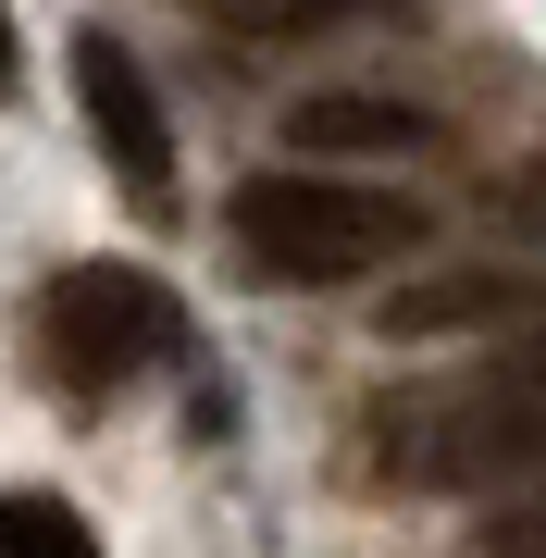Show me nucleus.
I'll list each match as a JSON object with an SVG mask.
<instances>
[{
  "instance_id": "obj_1",
  "label": "nucleus",
  "mask_w": 546,
  "mask_h": 558,
  "mask_svg": "<svg viewBox=\"0 0 546 558\" xmlns=\"http://www.w3.org/2000/svg\"><path fill=\"white\" fill-rule=\"evenodd\" d=\"M373 472L385 484H435V497H509L546 472V373L497 360L472 385H410L373 410Z\"/></svg>"
},
{
  "instance_id": "obj_2",
  "label": "nucleus",
  "mask_w": 546,
  "mask_h": 558,
  "mask_svg": "<svg viewBox=\"0 0 546 558\" xmlns=\"http://www.w3.org/2000/svg\"><path fill=\"white\" fill-rule=\"evenodd\" d=\"M223 223H236V260L274 274V286H361V274L423 248V211L410 199L336 186V174H248L223 199Z\"/></svg>"
},
{
  "instance_id": "obj_3",
  "label": "nucleus",
  "mask_w": 546,
  "mask_h": 558,
  "mask_svg": "<svg viewBox=\"0 0 546 558\" xmlns=\"http://www.w3.org/2000/svg\"><path fill=\"white\" fill-rule=\"evenodd\" d=\"M38 360L75 385V398H112L124 373L186 360V311L137 274V260H75V274L38 286Z\"/></svg>"
},
{
  "instance_id": "obj_4",
  "label": "nucleus",
  "mask_w": 546,
  "mask_h": 558,
  "mask_svg": "<svg viewBox=\"0 0 546 558\" xmlns=\"http://www.w3.org/2000/svg\"><path fill=\"white\" fill-rule=\"evenodd\" d=\"M75 100H87V137L124 174V199H174V124H162V87L149 62L112 38V25H75Z\"/></svg>"
},
{
  "instance_id": "obj_5",
  "label": "nucleus",
  "mask_w": 546,
  "mask_h": 558,
  "mask_svg": "<svg viewBox=\"0 0 546 558\" xmlns=\"http://www.w3.org/2000/svg\"><path fill=\"white\" fill-rule=\"evenodd\" d=\"M472 323H546V274H435L385 299V336H472Z\"/></svg>"
},
{
  "instance_id": "obj_6",
  "label": "nucleus",
  "mask_w": 546,
  "mask_h": 558,
  "mask_svg": "<svg viewBox=\"0 0 546 558\" xmlns=\"http://www.w3.org/2000/svg\"><path fill=\"white\" fill-rule=\"evenodd\" d=\"M286 137H299V149H324V161H385V149H423L435 124L410 112V100H373V87H324V100H299V112H286Z\"/></svg>"
},
{
  "instance_id": "obj_7",
  "label": "nucleus",
  "mask_w": 546,
  "mask_h": 558,
  "mask_svg": "<svg viewBox=\"0 0 546 558\" xmlns=\"http://www.w3.org/2000/svg\"><path fill=\"white\" fill-rule=\"evenodd\" d=\"M0 558H100L62 497H0Z\"/></svg>"
},
{
  "instance_id": "obj_8",
  "label": "nucleus",
  "mask_w": 546,
  "mask_h": 558,
  "mask_svg": "<svg viewBox=\"0 0 546 558\" xmlns=\"http://www.w3.org/2000/svg\"><path fill=\"white\" fill-rule=\"evenodd\" d=\"M472 558H546V472H534V484H509V497L472 521Z\"/></svg>"
},
{
  "instance_id": "obj_9",
  "label": "nucleus",
  "mask_w": 546,
  "mask_h": 558,
  "mask_svg": "<svg viewBox=\"0 0 546 558\" xmlns=\"http://www.w3.org/2000/svg\"><path fill=\"white\" fill-rule=\"evenodd\" d=\"M211 25H236V38H311V25L361 13V0H199Z\"/></svg>"
},
{
  "instance_id": "obj_10",
  "label": "nucleus",
  "mask_w": 546,
  "mask_h": 558,
  "mask_svg": "<svg viewBox=\"0 0 546 558\" xmlns=\"http://www.w3.org/2000/svg\"><path fill=\"white\" fill-rule=\"evenodd\" d=\"M485 199H497V223H522V236L546 248V161H509V174L485 186Z\"/></svg>"
},
{
  "instance_id": "obj_11",
  "label": "nucleus",
  "mask_w": 546,
  "mask_h": 558,
  "mask_svg": "<svg viewBox=\"0 0 546 558\" xmlns=\"http://www.w3.org/2000/svg\"><path fill=\"white\" fill-rule=\"evenodd\" d=\"M0 75H13V25H0Z\"/></svg>"
},
{
  "instance_id": "obj_12",
  "label": "nucleus",
  "mask_w": 546,
  "mask_h": 558,
  "mask_svg": "<svg viewBox=\"0 0 546 558\" xmlns=\"http://www.w3.org/2000/svg\"><path fill=\"white\" fill-rule=\"evenodd\" d=\"M522 360H534V373H546V336H534V348H522Z\"/></svg>"
}]
</instances>
